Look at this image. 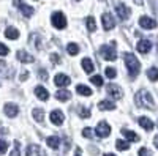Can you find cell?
<instances>
[{
	"instance_id": "74e56055",
	"label": "cell",
	"mask_w": 158,
	"mask_h": 156,
	"mask_svg": "<svg viewBox=\"0 0 158 156\" xmlns=\"http://www.w3.org/2000/svg\"><path fill=\"white\" fill-rule=\"evenodd\" d=\"M27 77H29V71L27 70H22V73L19 74V81L24 82V81H27Z\"/></svg>"
},
{
	"instance_id": "836d02e7",
	"label": "cell",
	"mask_w": 158,
	"mask_h": 156,
	"mask_svg": "<svg viewBox=\"0 0 158 156\" xmlns=\"http://www.w3.org/2000/svg\"><path fill=\"white\" fill-rule=\"evenodd\" d=\"M104 74H106L108 79H114V77L117 76V73H115L114 68H106V70H104Z\"/></svg>"
},
{
	"instance_id": "3957f363",
	"label": "cell",
	"mask_w": 158,
	"mask_h": 156,
	"mask_svg": "<svg viewBox=\"0 0 158 156\" xmlns=\"http://www.w3.org/2000/svg\"><path fill=\"white\" fill-rule=\"evenodd\" d=\"M100 54H101V57H103L104 60H109V62L117 60V54H115V41H112L111 46H101Z\"/></svg>"
},
{
	"instance_id": "f35d334b",
	"label": "cell",
	"mask_w": 158,
	"mask_h": 156,
	"mask_svg": "<svg viewBox=\"0 0 158 156\" xmlns=\"http://www.w3.org/2000/svg\"><path fill=\"white\" fill-rule=\"evenodd\" d=\"M38 76H40V79H41V81H48V77H49L44 70H40V71H38Z\"/></svg>"
},
{
	"instance_id": "ffe728a7",
	"label": "cell",
	"mask_w": 158,
	"mask_h": 156,
	"mask_svg": "<svg viewBox=\"0 0 158 156\" xmlns=\"http://www.w3.org/2000/svg\"><path fill=\"white\" fill-rule=\"evenodd\" d=\"M5 36L8 38V40H18L19 38V30L15 29V27H8L5 30Z\"/></svg>"
},
{
	"instance_id": "44dd1931",
	"label": "cell",
	"mask_w": 158,
	"mask_h": 156,
	"mask_svg": "<svg viewBox=\"0 0 158 156\" xmlns=\"http://www.w3.org/2000/svg\"><path fill=\"white\" fill-rule=\"evenodd\" d=\"M46 144H48L51 148H54V150H56V148L60 147V139H59L57 136H51V137L46 139Z\"/></svg>"
},
{
	"instance_id": "f6af8a7d",
	"label": "cell",
	"mask_w": 158,
	"mask_h": 156,
	"mask_svg": "<svg viewBox=\"0 0 158 156\" xmlns=\"http://www.w3.org/2000/svg\"><path fill=\"white\" fill-rule=\"evenodd\" d=\"M104 156H115V154H111V153H106V154H104Z\"/></svg>"
},
{
	"instance_id": "5b68a950",
	"label": "cell",
	"mask_w": 158,
	"mask_h": 156,
	"mask_svg": "<svg viewBox=\"0 0 158 156\" xmlns=\"http://www.w3.org/2000/svg\"><path fill=\"white\" fill-rule=\"evenodd\" d=\"M15 6H18L21 10V13H22L25 18H30L33 14V8L30 5H27L25 2H22V0H15Z\"/></svg>"
},
{
	"instance_id": "f1b7e54d",
	"label": "cell",
	"mask_w": 158,
	"mask_h": 156,
	"mask_svg": "<svg viewBox=\"0 0 158 156\" xmlns=\"http://www.w3.org/2000/svg\"><path fill=\"white\" fill-rule=\"evenodd\" d=\"M115 147H117V150H123V151H127L128 148H130V145H128V142H125V140H120L118 139L117 142H115Z\"/></svg>"
},
{
	"instance_id": "7402d4cb",
	"label": "cell",
	"mask_w": 158,
	"mask_h": 156,
	"mask_svg": "<svg viewBox=\"0 0 158 156\" xmlns=\"http://www.w3.org/2000/svg\"><path fill=\"white\" fill-rule=\"evenodd\" d=\"M32 115H33L35 122H38V123H41V122L44 120V110L40 109V107H35L33 112H32Z\"/></svg>"
},
{
	"instance_id": "d590c367",
	"label": "cell",
	"mask_w": 158,
	"mask_h": 156,
	"mask_svg": "<svg viewBox=\"0 0 158 156\" xmlns=\"http://www.w3.org/2000/svg\"><path fill=\"white\" fill-rule=\"evenodd\" d=\"M8 52H10V49H8L3 43H0V55L5 57V55H8Z\"/></svg>"
},
{
	"instance_id": "6da1fadb",
	"label": "cell",
	"mask_w": 158,
	"mask_h": 156,
	"mask_svg": "<svg viewBox=\"0 0 158 156\" xmlns=\"http://www.w3.org/2000/svg\"><path fill=\"white\" fill-rule=\"evenodd\" d=\"M135 102H136V106H138V107L155 110L153 98H152V95L147 92V90H139V92L135 95Z\"/></svg>"
},
{
	"instance_id": "ac0fdd59",
	"label": "cell",
	"mask_w": 158,
	"mask_h": 156,
	"mask_svg": "<svg viewBox=\"0 0 158 156\" xmlns=\"http://www.w3.org/2000/svg\"><path fill=\"white\" fill-rule=\"evenodd\" d=\"M25 154L27 156H43V151H41V147H38V145H29Z\"/></svg>"
},
{
	"instance_id": "d6986e66",
	"label": "cell",
	"mask_w": 158,
	"mask_h": 156,
	"mask_svg": "<svg viewBox=\"0 0 158 156\" xmlns=\"http://www.w3.org/2000/svg\"><path fill=\"white\" fill-rule=\"evenodd\" d=\"M98 109L100 110H112V109H115V104L109 99H104V101L98 102Z\"/></svg>"
},
{
	"instance_id": "5bb4252c",
	"label": "cell",
	"mask_w": 158,
	"mask_h": 156,
	"mask_svg": "<svg viewBox=\"0 0 158 156\" xmlns=\"http://www.w3.org/2000/svg\"><path fill=\"white\" fill-rule=\"evenodd\" d=\"M138 123L141 125L142 129H146V131H152V129L155 128V123H153L150 118H147V117H141Z\"/></svg>"
},
{
	"instance_id": "8d00e7d4",
	"label": "cell",
	"mask_w": 158,
	"mask_h": 156,
	"mask_svg": "<svg viewBox=\"0 0 158 156\" xmlns=\"http://www.w3.org/2000/svg\"><path fill=\"white\" fill-rule=\"evenodd\" d=\"M6 150H8V144H6L5 140H0V154L6 153Z\"/></svg>"
},
{
	"instance_id": "2e32d148",
	"label": "cell",
	"mask_w": 158,
	"mask_h": 156,
	"mask_svg": "<svg viewBox=\"0 0 158 156\" xmlns=\"http://www.w3.org/2000/svg\"><path fill=\"white\" fill-rule=\"evenodd\" d=\"M18 60L19 62H22V63H32L35 58H33V55H30V54H27L25 50H18Z\"/></svg>"
},
{
	"instance_id": "b9f144b4",
	"label": "cell",
	"mask_w": 158,
	"mask_h": 156,
	"mask_svg": "<svg viewBox=\"0 0 158 156\" xmlns=\"http://www.w3.org/2000/svg\"><path fill=\"white\" fill-rule=\"evenodd\" d=\"M139 156H152V151H149L147 148H141L139 150Z\"/></svg>"
},
{
	"instance_id": "d6a6232c",
	"label": "cell",
	"mask_w": 158,
	"mask_h": 156,
	"mask_svg": "<svg viewBox=\"0 0 158 156\" xmlns=\"http://www.w3.org/2000/svg\"><path fill=\"white\" fill-rule=\"evenodd\" d=\"M82 136L87 139H94V129L92 128H84L82 129Z\"/></svg>"
},
{
	"instance_id": "83f0119b",
	"label": "cell",
	"mask_w": 158,
	"mask_h": 156,
	"mask_svg": "<svg viewBox=\"0 0 158 156\" xmlns=\"http://www.w3.org/2000/svg\"><path fill=\"white\" fill-rule=\"evenodd\" d=\"M67 52H68L70 55H77V54H79V46L74 44V43H70V44L67 46Z\"/></svg>"
},
{
	"instance_id": "1f68e13d",
	"label": "cell",
	"mask_w": 158,
	"mask_h": 156,
	"mask_svg": "<svg viewBox=\"0 0 158 156\" xmlns=\"http://www.w3.org/2000/svg\"><path fill=\"white\" fill-rule=\"evenodd\" d=\"M77 114H79V117H81V118H89V117H90V110H89L87 107L77 109Z\"/></svg>"
},
{
	"instance_id": "4dcf8cb0",
	"label": "cell",
	"mask_w": 158,
	"mask_h": 156,
	"mask_svg": "<svg viewBox=\"0 0 158 156\" xmlns=\"http://www.w3.org/2000/svg\"><path fill=\"white\" fill-rule=\"evenodd\" d=\"M90 82L94 84V85H97V87H101L103 85V79H101V76H98V74L97 76H92L90 77Z\"/></svg>"
},
{
	"instance_id": "7bdbcfd3",
	"label": "cell",
	"mask_w": 158,
	"mask_h": 156,
	"mask_svg": "<svg viewBox=\"0 0 158 156\" xmlns=\"http://www.w3.org/2000/svg\"><path fill=\"white\" fill-rule=\"evenodd\" d=\"M79 153H81V148H77V150H76V156H81Z\"/></svg>"
},
{
	"instance_id": "9c48e42d",
	"label": "cell",
	"mask_w": 158,
	"mask_h": 156,
	"mask_svg": "<svg viewBox=\"0 0 158 156\" xmlns=\"http://www.w3.org/2000/svg\"><path fill=\"white\" fill-rule=\"evenodd\" d=\"M97 134L100 137H108L111 134V126L106 123V122H100L97 125Z\"/></svg>"
},
{
	"instance_id": "4316f807",
	"label": "cell",
	"mask_w": 158,
	"mask_h": 156,
	"mask_svg": "<svg viewBox=\"0 0 158 156\" xmlns=\"http://www.w3.org/2000/svg\"><path fill=\"white\" fill-rule=\"evenodd\" d=\"M85 24H87V30L89 32H95L97 30V22H95V19L92 18V16H89L85 19Z\"/></svg>"
},
{
	"instance_id": "4fadbf2b",
	"label": "cell",
	"mask_w": 158,
	"mask_h": 156,
	"mask_svg": "<svg viewBox=\"0 0 158 156\" xmlns=\"http://www.w3.org/2000/svg\"><path fill=\"white\" fill-rule=\"evenodd\" d=\"M5 114L10 117V118H13V117H16L19 114V107L13 102H8V104H5Z\"/></svg>"
},
{
	"instance_id": "9a60e30c",
	"label": "cell",
	"mask_w": 158,
	"mask_h": 156,
	"mask_svg": "<svg viewBox=\"0 0 158 156\" xmlns=\"http://www.w3.org/2000/svg\"><path fill=\"white\" fill-rule=\"evenodd\" d=\"M136 49L141 52V54H147V52L152 49V43H150L149 40H141V41L138 43Z\"/></svg>"
},
{
	"instance_id": "7a4b0ae2",
	"label": "cell",
	"mask_w": 158,
	"mask_h": 156,
	"mask_svg": "<svg viewBox=\"0 0 158 156\" xmlns=\"http://www.w3.org/2000/svg\"><path fill=\"white\" fill-rule=\"evenodd\" d=\"M123 58H125V63H127V68H128L130 77H131V79H135V77L139 74V70H141L139 60H138L133 54H130V52H125V54H123Z\"/></svg>"
},
{
	"instance_id": "603a6c76",
	"label": "cell",
	"mask_w": 158,
	"mask_h": 156,
	"mask_svg": "<svg viewBox=\"0 0 158 156\" xmlns=\"http://www.w3.org/2000/svg\"><path fill=\"white\" fill-rule=\"evenodd\" d=\"M122 134L130 140V142H138L139 140V136L135 133V131H128V129H122Z\"/></svg>"
},
{
	"instance_id": "e575fe53",
	"label": "cell",
	"mask_w": 158,
	"mask_h": 156,
	"mask_svg": "<svg viewBox=\"0 0 158 156\" xmlns=\"http://www.w3.org/2000/svg\"><path fill=\"white\" fill-rule=\"evenodd\" d=\"M10 156H21L19 154V140H15V148H13Z\"/></svg>"
},
{
	"instance_id": "7c38bea8",
	"label": "cell",
	"mask_w": 158,
	"mask_h": 156,
	"mask_svg": "<svg viewBox=\"0 0 158 156\" xmlns=\"http://www.w3.org/2000/svg\"><path fill=\"white\" fill-rule=\"evenodd\" d=\"M65 120V117H63V112L62 110H52L51 112V122L54 123V125H62Z\"/></svg>"
},
{
	"instance_id": "60d3db41",
	"label": "cell",
	"mask_w": 158,
	"mask_h": 156,
	"mask_svg": "<svg viewBox=\"0 0 158 156\" xmlns=\"http://www.w3.org/2000/svg\"><path fill=\"white\" fill-rule=\"evenodd\" d=\"M51 60H52V63H60V55L59 54H51Z\"/></svg>"
},
{
	"instance_id": "f546056e",
	"label": "cell",
	"mask_w": 158,
	"mask_h": 156,
	"mask_svg": "<svg viewBox=\"0 0 158 156\" xmlns=\"http://www.w3.org/2000/svg\"><path fill=\"white\" fill-rule=\"evenodd\" d=\"M147 74H149V79H150L152 82H156V79H158V70H156L155 66H153V68H150Z\"/></svg>"
},
{
	"instance_id": "484cf974",
	"label": "cell",
	"mask_w": 158,
	"mask_h": 156,
	"mask_svg": "<svg viewBox=\"0 0 158 156\" xmlns=\"http://www.w3.org/2000/svg\"><path fill=\"white\" fill-rule=\"evenodd\" d=\"M76 92L79 95H82V96H90L92 95V90L89 87H85V85H77L76 87Z\"/></svg>"
},
{
	"instance_id": "8992f818",
	"label": "cell",
	"mask_w": 158,
	"mask_h": 156,
	"mask_svg": "<svg viewBox=\"0 0 158 156\" xmlns=\"http://www.w3.org/2000/svg\"><path fill=\"white\" fill-rule=\"evenodd\" d=\"M115 13H117V16L120 18L122 21H127V19L130 18V14H131L130 8H128L125 3H117V6H115Z\"/></svg>"
},
{
	"instance_id": "30bf717a",
	"label": "cell",
	"mask_w": 158,
	"mask_h": 156,
	"mask_svg": "<svg viewBox=\"0 0 158 156\" xmlns=\"http://www.w3.org/2000/svg\"><path fill=\"white\" fill-rule=\"evenodd\" d=\"M139 25L142 29H147V30H152V29H155L156 27V22H155V19H152V18H147V16H142L141 19H139Z\"/></svg>"
},
{
	"instance_id": "ee69618b",
	"label": "cell",
	"mask_w": 158,
	"mask_h": 156,
	"mask_svg": "<svg viewBox=\"0 0 158 156\" xmlns=\"http://www.w3.org/2000/svg\"><path fill=\"white\" fill-rule=\"evenodd\" d=\"M136 3L138 5H142V0H136Z\"/></svg>"
},
{
	"instance_id": "e0dca14e",
	"label": "cell",
	"mask_w": 158,
	"mask_h": 156,
	"mask_svg": "<svg viewBox=\"0 0 158 156\" xmlns=\"http://www.w3.org/2000/svg\"><path fill=\"white\" fill-rule=\"evenodd\" d=\"M35 95L38 96V99H41V101H48V98H49V92L41 85H38L35 88Z\"/></svg>"
},
{
	"instance_id": "cb8c5ba5",
	"label": "cell",
	"mask_w": 158,
	"mask_h": 156,
	"mask_svg": "<svg viewBox=\"0 0 158 156\" xmlns=\"http://www.w3.org/2000/svg\"><path fill=\"white\" fill-rule=\"evenodd\" d=\"M82 68H84V71L87 73V74H90L92 71H94V63H92V60L90 58H82Z\"/></svg>"
},
{
	"instance_id": "ba28073f",
	"label": "cell",
	"mask_w": 158,
	"mask_h": 156,
	"mask_svg": "<svg viewBox=\"0 0 158 156\" xmlns=\"http://www.w3.org/2000/svg\"><path fill=\"white\" fill-rule=\"evenodd\" d=\"M106 92H108V95L112 96L114 99H120L122 95H123V93H122V88L118 87L117 84H109L108 88H106Z\"/></svg>"
},
{
	"instance_id": "52a82bcc",
	"label": "cell",
	"mask_w": 158,
	"mask_h": 156,
	"mask_svg": "<svg viewBox=\"0 0 158 156\" xmlns=\"http://www.w3.org/2000/svg\"><path fill=\"white\" fill-rule=\"evenodd\" d=\"M101 21H103V29L106 32H109V30H112L115 27V21H114V18L109 14V13H104V14L101 16Z\"/></svg>"
},
{
	"instance_id": "d4e9b609",
	"label": "cell",
	"mask_w": 158,
	"mask_h": 156,
	"mask_svg": "<svg viewBox=\"0 0 158 156\" xmlns=\"http://www.w3.org/2000/svg\"><path fill=\"white\" fill-rule=\"evenodd\" d=\"M56 98H57L59 101H68V99L71 98V93L67 92V90H59V92L56 93Z\"/></svg>"
},
{
	"instance_id": "ab89813d",
	"label": "cell",
	"mask_w": 158,
	"mask_h": 156,
	"mask_svg": "<svg viewBox=\"0 0 158 156\" xmlns=\"http://www.w3.org/2000/svg\"><path fill=\"white\" fill-rule=\"evenodd\" d=\"M5 66H6V65H5V62H3V60H0V73H2V74L6 77L8 74H6V70H5Z\"/></svg>"
},
{
	"instance_id": "277c9868",
	"label": "cell",
	"mask_w": 158,
	"mask_h": 156,
	"mask_svg": "<svg viewBox=\"0 0 158 156\" xmlns=\"http://www.w3.org/2000/svg\"><path fill=\"white\" fill-rule=\"evenodd\" d=\"M51 22H52V25H54L56 29H59V30H62V29L67 27V18H65V14H63V13H60V11L52 13Z\"/></svg>"
},
{
	"instance_id": "8fae6325",
	"label": "cell",
	"mask_w": 158,
	"mask_h": 156,
	"mask_svg": "<svg viewBox=\"0 0 158 156\" xmlns=\"http://www.w3.org/2000/svg\"><path fill=\"white\" fill-rule=\"evenodd\" d=\"M54 82H56L57 87H67V85L71 84V79H70L68 76H65V74H57L54 77Z\"/></svg>"
}]
</instances>
